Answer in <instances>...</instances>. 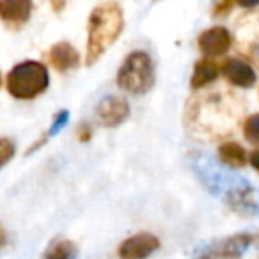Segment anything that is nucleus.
<instances>
[{"label":"nucleus","mask_w":259,"mask_h":259,"mask_svg":"<svg viewBox=\"0 0 259 259\" xmlns=\"http://www.w3.org/2000/svg\"><path fill=\"white\" fill-rule=\"evenodd\" d=\"M236 96L222 91L202 93L188 100L185 126L194 137L217 141L233 134L241 117L243 105Z\"/></svg>","instance_id":"obj_1"},{"label":"nucleus","mask_w":259,"mask_h":259,"mask_svg":"<svg viewBox=\"0 0 259 259\" xmlns=\"http://www.w3.org/2000/svg\"><path fill=\"white\" fill-rule=\"evenodd\" d=\"M124 29L122 8L107 0L91 11L87 18V41H85V66H93L105 55V52L119 39Z\"/></svg>","instance_id":"obj_2"},{"label":"nucleus","mask_w":259,"mask_h":259,"mask_svg":"<svg viewBox=\"0 0 259 259\" xmlns=\"http://www.w3.org/2000/svg\"><path fill=\"white\" fill-rule=\"evenodd\" d=\"M50 85L48 68L41 61H22L9 69L6 89L18 101H32L47 93Z\"/></svg>","instance_id":"obj_3"},{"label":"nucleus","mask_w":259,"mask_h":259,"mask_svg":"<svg viewBox=\"0 0 259 259\" xmlns=\"http://www.w3.org/2000/svg\"><path fill=\"white\" fill-rule=\"evenodd\" d=\"M156 69L153 57L146 50L130 52L121 62L115 75V83L121 91L134 96H142L155 87Z\"/></svg>","instance_id":"obj_4"},{"label":"nucleus","mask_w":259,"mask_h":259,"mask_svg":"<svg viewBox=\"0 0 259 259\" xmlns=\"http://www.w3.org/2000/svg\"><path fill=\"white\" fill-rule=\"evenodd\" d=\"M254 245H259V231L257 233H238L211 241L194 259H240L243 252Z\"/></svg>","instance_id":"obj_5"},{"label":"nucleus","mask_w":259,"mask_h":259,"mask_svg":"<svg viewBox=\"0 0 259 259\" xmlns=\"http://www.w3.org/2000/svg\"><path fill=\"white\" fill-rule=\"evenodd\" d=\"M238 50L259 68V13L247 15L236 23Z\"/></svg>","instance_id":"obj_6"},{"label":"nucleus","mask_w":259,"mask_h":259,"mask_svg":"<svg viewBox=\"0 0 259 259\" xmlns=\"http://www.w3.org/2000/svg\"><path fill=\"white\" fill-rule=\"evenodd\" d=\"M160 248V238L149 231H141L117 245L119 259H148Z\"/></svg>","instance_id":"obj_7"},{"label":"nucleus","mask_w":259,"mask_h":259,"mask_svg":"<svg viewBox=\"0 0 259 259\" xmlns=\"http://www.w3.org/2000/svg\"><path fill=\"white\" fill-rule=\"evenodd\" d=\"M233 47V34L226 27H209L197 37V48L202 57L219 59L226 55Z\"/></svg>","instance_id":"obj_8"},{"label":"nucleus","mask_w":259,"mask_h":259,"mask_svg":"<svg viewBox=\"0 0 259 259\" xmlns=\"http://www.w3.org/2000/svg\"><path fill=\"white\" fill-rule=\"evenodd\" d=\"M34 0H0V22L6 29L20 30L30 22Z\"/></svg>","instance_id":"obj_9"},{"label":"nucleus","mask_w":259,"mask_h":259,"mask_svg":"<svg viewBox=\"0 0 259 259\" xmlns=\"http://www.w3.org/2000/svg\"><path fill=\"white\" fill-rule=\"evenodd\" d=\"M220 73L222 76L234 87H240V89H248L255 83L257 75H255V69L252 68V64L245 59L238 57H229L220 64Z\"/></svg>","instance_id":"obj_10"},{"label":"nucleus","mask_w":259,"mask_h":259,"mask_svg":"<svg viewBox=\"0 0 259 259\" xmlns=\"http://www.w3.org/2000/svg\"><path fill=\"white\" fill-rule=\"evenodd\" d=\"M96 115L103 128H117L128 119L130 105L124 98L119 96H105L98 103Z\"/></svg>","instance_id":"obj_11"},{"label":"nucleus","mask_w":259,"mask_h":259,"mask_svg":"<svg viewBox=\"0 0 259 259\" xmlns=\"http://www.w3.org/2000/svg\"><path fill=\"white\" fill-rule=\"evenodd\" d=\"M45 57H47V62L50 64V68H54L57 73L73 71L82 62L78 50L69 41H59V43L52 45L47 50V54H45Z\"/></svg>","instance_id":"obj_12"},{"label":"nucleus","mask_w":259,"mask_h":259,"mask_svg":"<svg viewBox=\"0 0 259 259\" xmlns=\"http://www.w3.org/2000/svg\"><path fill=\"white\" fill-rule=\"evenodd\" d=\"M220 75H222V73H220V64H219V62H217L215 59L202 57L194 64L192 76H190V87L194 91L206 89L208 85L215 83L217 78H219Z\"/></svg>","instance_id":"obj_13"},{"label":"nucleus","mask_w":259,"mask_h":259,"mask_svg":"<svg viewBox=\"0 0 259 259\" xmlns=\"http://www.w3.org/2000/svg\"><path fill=\"white\" fill-rule=\"evenodd\" d=\"M217 155H219L220 162H222L224 165L231 167V169H243L248 162L247 151L243 149V146L234 141L222 142V144L219 146Z\"/></svg>","instance_id":"obj_14"},{"label":"nucleus","mask_w":259,"mask_h":259,"mask_svg":"<svg viewBox=\"0 0 259 259\" xmlns=\"http://www.w3.org/2000/svg\"><path fill=\"white\" fill-rule=\"evenodd\" d=\"M78 255V247L68 238H55L45 248L41 259H75Z\"/></svg>","instance_id":"obj_15"},{"label":"nucleus","mask_w":259,"mask_h":259,"mask_svg":"<svg viewBox=\"0 0 259 259\" xmlns=\"http://www.w3.org/2000/svg\"><path fill=\"white\" fill-rule=\"evenodd\" d=\"M227 204L231 209L238 213H252L257 209V202L254 199V194L248 188H240V190H234L227 197Z\"/></svg>","instance_id":"obj_16"},{"label":"nucleus","mask_w":259,"mask_h":259,"mask_svg":"<svg viewBox=\"0 0 259 259\" xmlns=\"http://www.w3.org/2000/svg\"><path fill=\"white\" fill-rule=\"evenodd\" d=\"M243 137L252 146H259V112L252 114L243 122Z\"/></svg>","instance_id":"obj_17"},{"label":"nucleus","mask_w":259,"mask_h":259,"mask_svg":"<svg viewBox=\"0 0 259 259\" xmlns=\"http://www.w3.org/2000/svg\"><path fill=\"white\" fill-rule=\"evenodd\" d=\"M16 155V144L13 139L0 137V169H4Z\"/></svg>","instance_id":"obj_18"},{"label":"nucleus","mask_w":259,"mask_h":259,"mask_svg":"<svg viewBox=\"0 0 259 259\" xmlns=\"http://www.w3.org/2000/svg\"><path fill=\"white\" fill-rule=\"evenodd\" d=\"M234 6H236L234 0H215L211 6L213 18H226V16L233 11Z\"/></svg>","instance_id":"obj_19"},{"label":"nucleus","mask_w":259,"mask_h":259,"mask_svg":"<svg viewBox=\"0 0 259 259\" xmlns=\"http://www.w3.org/2000/svg\"><path fill=\"white\" fill-rule=\"evenodd\" d=\"M93 135H94V130H93V126H91V122H87V121L80 122L78 128H76V141L82 142V144H87V142L93 139Z\"/></svg>","instance_id":"obj_20"},{"label":"nucleus","mask_w":259,"mask_h":259,"mask_svg":"<svg viewBox=\"0 0 259 259\" xmlns=\"http://www.w3.org/2000/svg\"><path fill=\"white\" fill-rule=\"evenodd\" d=\"M48 6H50L52 13H55V15H62L66 9V6H68V0H48Z\"/></svg>","instance_id":"obj_21"},{"label":"nucleus","mask_w":259,"mask_h":259,"mask_svg":"<svg viewBox=\"0 0 259 259\" xmlns=\"http://www.w3.org/2000/svg\"><path fill=\"white\" fill-rule=\"evenodd\" d=\"M9 241V234H8V229L4 227V224L0 222V252L4 250L6 245H8Z\"/></svg>","instance_id":"obj_22"},{"label":"nucleus","mask_w":259,"mask_h":259,"mask_svg":"<svg viewBox=\"0 0 259 259\" xmlns=\"http://www.w3.org/2000/svg\"><path fill=\"white\" fill-rule=\"evenodd\" d=\"M234 2H236V6L245 9H254L259 6V0H234Z\"/></svg>","instance_id":"obj_23"},{"label":"nucleus","mask_w":259,"mask_h":259,"mask_svg":"<svg viewBox=\"0 0 259 259\" xmlns=\"http://www.w3.org/2000/svg\"><path fill=\"white\" fill-rule=\"evenodd\" d=\"M248 163L259 172V149H255V151H252L250 155H248Z\"/></svg>","instance_id":"obj_24"},{"label":"nucleus","mask_w":259,"mask_h":259,"mask_svg":"<svg viewBox=\"0 0 259 259\" xmlns=\"http://www.w3.org/2000/svg\"><path fill=\"white\" fill-rule=\"evenodd\" d=\"M0 87H2V73H0Z\"/></svg>","instance_id":"obj_25"}]
</instances>
